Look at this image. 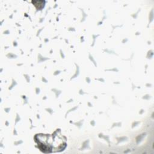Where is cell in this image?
<instances>
[{
    "label": "cell",
    "instance_id": "6da1fadb",
    "mask_svg": "<svg viewBox=\"0 0 154 154\" xmlns=\"http://www.w3.org/2000/svg\"><path fill=\"white\" fill-rule=\"evenodd\" d=\"M34 140L38 148L43 153L61 152L66 147V138L58 133V131L52 135L37 134Z\"/></svg>",
    "mask_w": 154,
    "mask_h": 154
}]
</instances>
